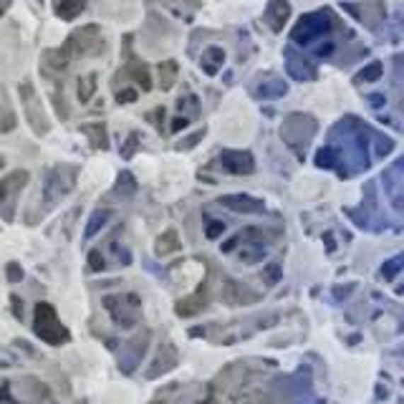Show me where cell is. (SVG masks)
Wrapping results in <instances>:
<instances>
[{"instance_id":"obj_1","label":"cell","mask_w":404,"mask_h":404,"mask_svg":"<svg viewBox=\"0 0 404 404\" xmlns=\"http://www.w3.org/2000/svg\"><path fill=\"white\" fill-rule=\"evenodd\" d=\"M33 328H35V334H38V339L46 341V344H51V346H61V344H66V341L71 339L69 328L59 321V316H56V308H53L51 304H38V306H35Z\"/></svg>"},{"instance_id":"obj_2","label":"cell","mask_w":404,"mask_h":404,"mask_svg":"<svg viewBox=\"0 0 404 404\" xmlns=\"http://www.w3.org/2000/svg\"><path fill=\"white\" fill-rule=\"evenodd\" d=\"M104 306L122 328H132L139 321L142 301L137 293H114V296H106Z\"/></svg>"},{"instance_id":"obj_3","label":"cell","mask_w":404,"mask_h":404,"mask_svg":"<svg viewBox=\"0 0 404 404\" xmlns=\"http://www.w3.org/2000/svg\"><path fill=\"white\" fill-rule=\"evenodd\" d=\"M328 28H331V25H328L326 13H311V16H304L299 21V25L293 30V41L306 46V43L316 41L318 35H323Z\"/></svg>"},{"instance_id":"obj_4","label":"cell","mask_w":404,"mask_h":404,"mask_svg":"<svg viewBox=\"0 0 404 404\" xmlns=\"http://www.w3.org/2000/svg\"><path fill=\"white\" fill-rule=\"evenodd\" d=\"M220 164H223V170L230 172V175H250V172L255 170V162H253L250 154L233 152V149L220 154Z\"/></svg>"},{"instance_id":"obj_5","label":"cell","mask_w":404,"mask_h":404,"mask_svg":"<svg viewBox=\"0 0 404 404\" xmlns=\"http://www.w3.org/2000/svg\"><path fill=\"white\" fill-rule=\"evenodd\" d=\"M288 16H291V6H288L286 0H270L268 8H265V21H268L273 30H281L283 23L288 21Z\"/></svg>"},{"instance_id":"obj_6","label":"cell","mask_w":404,"mask_h":404,"mask_svg":"<svg viewBox=\"0 0 404 404\" xmlns=\"http://www.w3.org/2000/svg\"><path fill=\"white\" fill-rule=\"evenodd\" d=\"M220 202H223L225 207H230V210H235V212H258V210H263V202H260V200L248 197V195H230V197H223Z\"/></svg>"},{"instance_id":"obj_7","label":"cell","mask_w":404,"mask_h":404,"mask_svg":"<svg viewBox=\"0 0 404 404\" xmlns=\"http://www.w3.org/2000/svg\"><path fill=\"white\" fill-rule=\"evenodd\" d=\"M25 182H28V172H13V175H8L6 180L0 182V202L16 197V192L23 187Z\"/></svg>"},{"instance_id":"obj_8","label":"cell","mask_w":404,"mask_h":404,"mask_svg":"<svg viewBox=\"0 0 404 404\" xmlns=\"http://www.w3.org/2000/svg\"><path fill=\"white\" fill-rule=\"evenodd\" d=\"M71 185H74V180L61 182V170H59V172H53V175L48 177V185H46V200H48V205H53V202H56L59 197H64V195L71 190Z\"/></svg>"},{"instance_id":"obj_9","label":"cell","mask_w":404,"mask_h":404,"mask_svg":"<svg viewBox=\"0 0 404 404\" xmlns=\"http://www.w3.org/2000/svg\"><path fill=\"white\" fill-rule=\"evenodd\" d=\"M223 61H225V51L223 48H207L205 53H202V66H205V71L207 74H215L217 71V66H223Z\"/></svg>"},{"instance_id":"obj_10","label":"cell","mask_w":404,"mask_h":404,"mask_svg":"<svg viewBox=\"0 0 404 404\" xmlns=\"http://www.w3.org/2000/svg\"><path fill=\"white\" fill-rule=\"evenodd\" d=\"M83 3H86V0H59V6H56V16L71 21V18H76L79 13L83 11Z\"/></svg>"},{"instance_id":"obj_11","label":"cell","mask_w":404,"mask_h":404,"mask_svg":"<svg viewBox=\"0 0 404 404\" xmlns=\"http://www.w3.org/2000/svg\"><path fill=\"white\" fill-rule=\"evenodd\" d=\"M177 248H180V238H177L175 230H167V233H164L162 238L157 241V253H159V255H167V253L177 250Z\"/></svg>"},{"instance_id":"obj_12","label":"cell","mask_w":404,"mask_h":404,"mask_svg":"<svg viewBox=\"0 0 404 404\" xmlns=\"http://www.w3.org/2000/svg\"><path fill=\"white\" fill-rule=\"evenodd\" d=\"M175 79H177V64H175V61H167V64L159 66V83H162V88H172Z\"/></svg>"},{"instance_id":"obj_13","label":"cell","mask_w":404,"mask_h":404,"mask_svg":"<svg viewBox=\"0 0 404 404\" xmlns=\"http://www.w3.org/2000/svg\"><path fill=\"white\" fill-rule=\"evenodd\" d=\"M316 164H318V167H326V170L336 167V152H334V149H331V146L321 149V152L316 154Z\"/></svg>"},{"instance_id":"obj_14","label":"cell","mask_w":404,"mask_h":404,"mask_svg":"<svg viewBox=\"0 0 404 404\" xmlns=\"http://www.w3.org/2000/svg\"><path fill=\"white\" fill-rule=\"evenodd\" d=\"M109 220V212H94V217H91V223H88V228H86V238H94L96 235V230L99 228H104V223Z\"/></svg>"},{"instance_id":"obj_15","label":"cell","mask_w":404,"mask_h":404,"mask_svg":"<svg viewBox=\"0 0 404 404\" xmlns=\"http://www.w3.org/2000/svg\"><path fill=\"white\" fill-rule=\"evenodd\" d=\"M94 83H96V76H88L86 81H83L81 86H79V99H81V101H88V99H91V96H94V91H96Z\"/></svg>"},{"instance_id":"obj_16","label":"cell","mask_w":404,"mask_h":404,"mask_svg":"<svg viewBox=\"0 0 404 404\" xmlns=\"http://www.w3.org/2000/svg\"><path fill=\"white\" fill-rule=\"evenodd\" d=\"M83 132H86V134L91 137V142H94V146H99V149H104V146H106L104 127H101V129H91V124H88V127H83Z\"/></svg>"},{"instance_id":"obj_17","label":"cell","mask_w":404,"mask_h":404,"mask_svg":"<svg viewBox=\"0 0 404 404\" xmlns=\"http://www.w3.org/2000/svg\"><path fill=\"white\" fill-rule=\"evenodd\" d=\"M129 74L134 76L137 83H142V88H144V91H146V88H152V79H149V71H146V69H132Z\"/></svg>"},{"instance_id":"obj_18","label":"cell","mask_w":404,"mask_h":404,"mask_svg":"<svg viewBox=\"0 0 404 404\" xmlns=\"http://www.w3.org/2000/svg\"><path fill=\"white\" fill-rule=\"evenodd\" d=\"M381 76V64H371L369 69H364L359 74V81H376Z\"/></svg>"},{"instance_id":"obj_19","label":"cell","mask_w":404,"mask_h":404,"mask_svg":"<svg viewBox=\"0 0 404 404\" xmlns=\"http://www.w3.org/2000/svg\"><path fill=\"white\" fill-rule=\"evenodd\" d=\"M134 187H137V185H134V180H132L129 172H122V177H119V182H117V190H119V192L124 190L127 195H132V192H134Z\"/></svg>"},{"instance_id":"obj_20","label":"cell","mask_w":404,"mask_h":404,"mask_svg":"<svg viewBox=\"0 0 404 404\" xmlns=\"http://www.w3.org/2000/svg\"><path fill=\"white\" fill-rule=\"evenodd\" d=\"M88 265H91V270H104L106 268L104 253H101V250H91V255H88Z\"/></svg>"},{"instance_id":"obj_21","label":"cell","mask_w":404,"mask_h":404,"mask_svg":"<svg viewBox=\"0 0 404 404\" xmlns=\"http://www.w3.org/2000/svg\"><path fill=\"white\" fill-rule=\"evenodd\" d=\"M402 268V258H394V260H389V263H384L381 265V275H384V278H394V273H397V270Z\"/></svg>"},{"instance_id":"obj_22","label":"cell","mask_w":404,"mask_h":404,"mask_svg":"<svg viewBox=\"0 0 404 404\" xmlns=\"http://www.w3.org/2000/svg\"><path fill=\"white\" fill-rule=\"evenodd\" d=\"M137 99V91L134 88H122V91H117V101L119 104H129V101Z\"/></svg>"},{"instance_id":"obj_23","label":"cell","mask_w":404,"mask_h":404,"mask_svg":"<svg viewBox=\"0 0 404 404\" xmlns=\"http://www.w3.org/2000/svg\"><path fill=\"white\" fill-rule=\"evenodd\" d=\"M220 233H225V223H210V225H207V230H205V235L210 238V241H215Z\"/></svg>"},{"instance_id":"obj_24","label":"cell","mask_w":404,"mask_h":404,"mask_svg":"<svg viewBox=\"0 0 404 404\" xmlns=\"http://www.w3.org/2000/svg\"><path fill=\"white\" fill-rule=\"evenodd\" d=\"M21 278H23V268H21V265L18 263H11L8 265V281H21Z\"/></svg>"},{"instance_id":"obj_25","label":"cell","mask_w":404,"mask_h":404,"mask_svg":"<svg viewBox=\"0 0 404 404\" xmlns=\"http://www.w3.org/2000/svg\"><path fill=\"white\" fill-rule=\"evenodd\" d=\"M0 404H21V402H16V399H13L8 384H0Z\"/></svg>"},{"instance_id":"obj_26","label":"cell","mask_w":404,"mask_h":404,"mask_svg":"<svg viewBox=\"0 0 404 404\" xmlns=\"http://www.w3.org/2000/svg\"><path fill=\"white\" fill-rule=\"evenodd\" d=\"M331 51H334V43H321V48H318V56H331Z\"/></svg>"},{"instance_id":"obj_27","label":"cell","mask_w":404,"mask_h":404,"mask_svg":"<svg viewBox=\"0 0 404 404\" xmlns=\"http://www.w3.org/2000/svg\"><path fill=\"white\" fill-rule=\"evenodd\" d=\"M187 127V119H175L172 122V132H180V129H185Z\"/></svg>"},{"instance_id":"obj_28","label":"cell","mask_w":404,"mask_h":404,"mask_svg":"<svg viewBox=\"0 0 404 404\" xmlns=\"http://www.w3.org/2000/svg\"><path fill=\"white\" fill-rule=\"evenodd\" d=\"M0 167H3V157H0Z\"/></svg>"}]
</instances>
